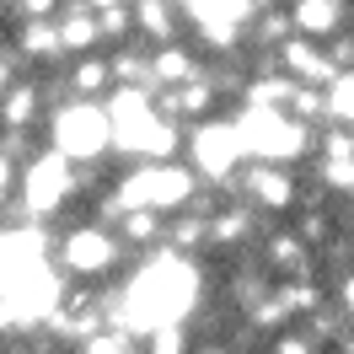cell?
Wrapping results in <instances>:
<instances>
[{
  "label": "cell",
  "instance_id": "cell-16",
  "mask_svg": "<svg viewBox=\"0 0 354 354\" xmlns=\"http://www.w3.org/2000/svg\"><path fill=\"white\" fill-rule=\"evenodd\" d=\"M129 252H156V247H167V215H156V209H124L118 225H113Z\"/></svg>",
  "mask_w": 354,
  "mask_h": 354
},
{
  "label": "cell",
  "instance_id": "cell-1",
  "mask_svg": "<svg viewBox=\"0 0 354 354\" xmlns=\"http://www.w3.org/2000/svg\"><path fill=\"white\" fill-rule=\"evenodd\" d=\"M91 177H97V167H75V161H65L59 151L44 145V151L17 172V199H11L6 215H11V221H38V225L59 221V209L86 194Z\"/></svg>",
  "mask_w": 354,
  "mask_h": 354
},
{
  "label": "cell",
  "instance_id": "cell-2",
  "mask_svg": "<svg viewBox=\"0 0 354 354\" xmlns=\"http://www.w3.org/2000/svg\"><path fill=\"white\" fill-rule=\"evenodd\" d=\"M204 183L194 177L188 161H129V172H118L108 194L118 209H156V215H177L188 209Z\"/></svg>",
  "mask_w": 354,
  "mask_h": 354
},
{
  "label": "cell",
  "instance_id": "cell-13",
  "mask_svg": "<svg viewBox=\"0 0 354 354\" xmlns=\"http://www.w3.org/2000/svg\"><path fill=\"white\" fill-rule=\"evenodd\" d=\"M59 81H65V97H81V102H108L113 97V59L108 48H97V54H81V59H70L59 70Z\"/></svg>",
  "mask_w": 354,
  "mask_h": 354
},
{
  "label": "cell",
  "instance_id": "cell-6",
  "mask_svg": "<svg viewBox=\"0 0 354 354\" xmlns=\"http://www.w3.org/2000/svg\"><path fill=\"white\" fill-rule=\"evenodd\" d=\"M183 161L194 167V177H199L204 188H225L231 177L242 172L247 151H242V134L231 124V113L194 124V129H188V145H183Z\"/></svg>",
  "mask_w": 354,
  "mask_h": 354
},
{
  "label": "cell",
  "instance_id": "cell-8",
  "mask_svg": "<svg viewBox=\"0 0 354 354\" xmlns=\"http://www.w3.org/2000/svg\"><path fill=\"white\" fill-rule=\"evenodd\" d=\"M48 86L44 75H22L17 86L6 91V102H0V134H38L48 118Z\"/></svg>",
  "mask_w": 354,
  "mask_h": 354
},
{
  "label": "cell",
  "instance_id": "cell-4",
  "mask_svg": "<svg viewBox=\"0 0 354 354\" xmlns=\"http://www.w3.org/2000/svg\"><path fill=\"white\" fill-rule=\"evenodd\" d=\"M44 129H48V151H59L65 161H75V167H102L113 156V124H108V108H102V102L70 97L59 108H48Z\"/></svg>",
  "mask_w": 354,
  "mask_h": 354
},
{
  "label": "cell",
  "instance_id": "cell-11",
  "mask_svg": "<svg viewBox=\"0 0 354 354\" xmlns=\"http://www.w3.org/2000/svg\"><path fill=\"white\" fill-rule=\"evenodd\" d=\"M279 70H285L295 86H317V91H328L333 81H338V65H333V54L328 44H311V38H290L279 54Z\"/></svg>",
  "mask_w": 354,
  "mask_h": 354
},
{
  "label": "cell",
  "instance_id": "cell-5",
  "mask_svg": "<svg viewBox=\"0 0 354 354\" xmlns=\"http://www.w3.org/2000/svg\"><path fill=\"white\" fill-rule=\"evenodd\" d=\"M231 124L242 134V151L247 161H274V167H295L317 151V129H306L301 118L290 113H274V108H236Z\"/></svg>",
  "mask_w": 354,
  "mask_h": 354
},
{
  "label": "cell",
  "instance_id": "cell-3",
  "mask_svg": "<svg viewBox=\"0 0 354 354\" xmlns=\"http://www.w3.org/2000/svg\"><path fill=\"white\" fill-rule=\"evenodd\" d=\"M124 263H129V247L102 221L54 231V268H59L65 279H75V285H113Z\"/></svg>",
  "mask_w": 354,
  "mask_h": 354
},
{
  "label": "cell",
  "instance_id": "cell-22",
  "mask_svg": "<svg viewBox=\"0 0 354 354\" xmlns=\"http://www.w3.org/2000/svg\"><path fill=\"white\" fill-rule=\"evenodd\" d=\"M263 354H328V344H317L306 328H285V333H274V338H268Z\"/></svg>",
  "mask_w": 354,
  "mask_h": 354
},
{
  "label": "cell",
  "instance_id": "cell-14",
  "mask_svg": "<svg viewBox=\"0 0 354 354\" xmlns=\"http://www.w3.org/2000/svg\"><path fill=\"white\" fill-rule=\"evenodd\" d=\"M59 44H65V59H81V54H97L102 48V27H97V11H91L86 0H65L59 6Z\"/></svg>",
  "mask_w": 354,
  "mask_h": 354
},
{
  "label": "cell",
  "instance_id": "cell-7",
  "mask_svg": "<svg viewBox=\"0 0 354 354\" xmlns=\"http://www.w3.org/2000/svg\"><path fill=\"white\" fill-rule=\"evenodd\" d=\"M301 194H306V183L295 177V167H274V161H247L221 188V199H242L258 215H295Z\"/></svg>",
  "mask_w": 354,
  "mask_h": 354
},
{
  "label": "cell",
  "instance_id": "cell-21",
  "mask_svg": "<svg viewBox=\"0 0 354 354\" xmlns=\"http://www.w3.org/2000/svg\"><path fill=\"white\" fill-rule=\"evenodd\" d=\"M328 124L354 129V70H338V81L328 86Z\"/></svg>",
  "mask_w": 354,
  "mask_h": 354
},
{
  "label": "cell",
  "instance_id": "cell-12",
  "mask_svg": "<svg viewBox=\"0 0 354 354\" xmlns=\"http://www.w3.org/2000/svg\"><path fill=\"white\" fill-rule=\"evenodd\" d=\"M204 48L188 38H177V44H161V48H151V70H156V91H177V86H188V81H199L204 75Z\"/></svg>",
  "mask_w": 354,
  "mask_h": 354
},
{
  "label": "cell",
  "instance_id": "cell-23",
  "mask_svg": "<svg viewBox=\"0 0 354 354\" xmlns=\"http://www.w3.org/2000/svg\"><path fill=\"white\" fill-rule=\"evenodd\" d=\"M328 295H333V306H338V311L354 322V268H344V274H338V285H333Z\"/></svg>",
  "mask_w": 354,
  "mask_h": 354
},
{
  "label": "cell",
  "instance_id": "cell-9",
  "mask_svg": "<svg viewBox=\"0 0 354 354\" xmlns=\"http://www.w3.org/2000/svg\"><path fill=\"white\" fill-rule=\"evenodd\" d=\"M263 236V215L242 199H225L215 215H209V252H247V247H258Z\"/></svg>",
  "mask_w": 354,
  "mask_h": 354
},
{
  "label": "cell",
  "instance_id": "cell-24",
  "mask_svg": "<svg viewBox=\"0 0 354 354\" xmlns=\"http://www.w3.org/2000/svg\"><path fill=\"white\" fill-rule=\"evenodd\" d=\"M194 354H231L225 338H194Z\"/></svg>",
  "mask_w": 354,
  "mask_h": 354
},
{
  "label": "cell",
  "instance_id": "cell-18",
  "mask_svg": "<svg viewBox=\"0 0 354 354\" xmlns=\"http://www.w3.org/2000/svg\"><path fill=\"white\" fill-rule=\"evenodd\" d=\"M167 247L183 252V258L209 252V215H199V209H177V215H167Z\"/></svg>",
  "mask_w": 354,
  "mask_h": 354
},
{
  "label": "cell",
  "instance_id": "cell-26",
  "mask_svg": "<svg viewBox=\"0 0 354 354\" xmlns=\"http://www.w3.org/2000/svg\"><path fill=\"white\" fill-rule=\"evenodd\" d=\"M349 215H354V199H349Z\"/></svg>",
  "mask_w": 354,
  "mask_h": 354
},
{
  "label": "cell",
  "instance_id": "cell-25",
  "mask_svg": "<svg viewBox=\"0 0 354 354\" xmlns=\"http://www.w3.org/2000/svg\"><path fill=\"white\" fill-rule=\"evenodd\" d=\"M91 11H113V6H129V0H86Z\"/></svg>",
  "mask_w": 354,
  "mask_h": 354
},
{
  "label": "cell",
  "instance_id": "cell-10",
  "mask_svg": "<svg viewBox=\"0 0 354 354\" xmlns=\"http://www.w3.org/2000/svg\"><path fill=\"white\" fill-rule=\"evenodd\" d=\"M290 22H295V38L333 44L338 32L354 27V0H290Z\"/></svg>",
  "mask_w": 354,
  "mask_h": 354
},
{
  "label": "cell",
  "instance_id": "cell-19",
  "mask_svg": "<svg viewBox=\"0 0 354 354\" xmlns=\"http://www.w3.org/2000/svg\"><path fill=\"white\" fill-rule=\"evenodd\" d=\"M140 354H194V328L188 322H167L140 338Z\"/></svg>",
  "mask_w": 354,
  "mask_h": 354
},
{
  "label": "cell",
  "instance_id": "cell-15",
  "mask_svg": "<svg viewBox=\"0 0 354 354\" xmlns=\"http://www.w3.org/2000/svg\"><path fill=\"white\" fill-rule=\"evenodd\" d=\"M129 6H134V38H140V44H151V48L177 44V38H183V27H188V17L177 11L172 0H129Z\"/></svg>",
  "mask_w": 354,
  "mask_h": 354
},
{
  "label": "cell",
  "instance_id": "cell-17",
  "mask_svg": "<svg viewBox=\"0 0 354 354\" xmlns=\"http://www.w3.org/2000/svg\"><path fill=\"white\" fill-rule=\"evenodd\" d=\"M113 59V81L118 86H134V91H156V70H151V44H124V48H108Z\"/></svg>",
  "mask_w": 354,
  "mask_h": 354
},
{
  "label": "cell",
  "instance_id": "cell-20",
  "mask_svg": "<svg viewBox=\"0 0 354 354\" xmlns=\"http://www.w3.org/2000/svg\"><path fill=\"white\" fill-rule=\"evenodd\" d=\"M97 27H102V48H124V44H134V6L97 11Z\"/></svg>",
  "mask_w": 354,
  "mask_h": 354
}]
</instances>
